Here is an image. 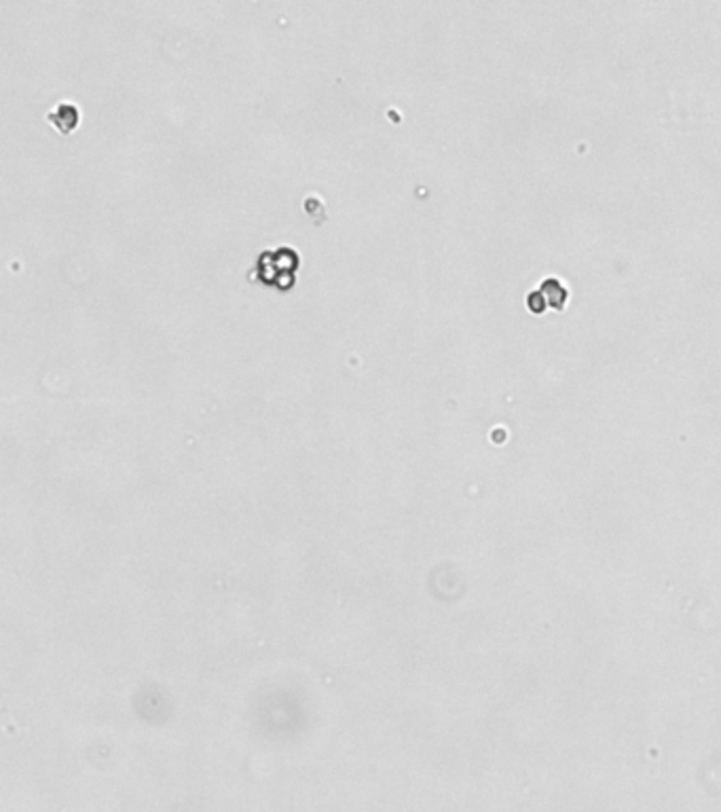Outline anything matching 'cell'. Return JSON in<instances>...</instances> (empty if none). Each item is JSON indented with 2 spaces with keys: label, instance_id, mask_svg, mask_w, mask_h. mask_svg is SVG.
<instances>
[{
  "label": "cell",
  "instance_id": "6da1fadb",
  "mask_svg": "<svg viewBox=\"0 0 721 812\" xmlns=\"http://www.w3.org/2000/svg\"><path fill=\"white\" fill-rule=\"evenodd\" d=\"M298 266V254L292 247H277V250H267L258 256L254 262V273L250 276L252 280L273 286L277 290H290L294 286V273Z\"/></svg>",
  "mask_w": 721,
  "mask_h": 812
},
{
  "label": "cell",
  "instance_id": "7a4b0ae2",
  "mask_svg": "<svg viewBox=\"0 0 721 812\" xmlns=\"http://www.w3.org/2000/svg\"><path fill=\"white\" fill-rule=\"evenodd\" d=\"M47 121L58 125L62 134H70L77 127V123H79V110H77L75 104L62 102L53 112L47 115Z\"/></svg>",
  "mask_w": 721,
  "mask_h": 812
}]
</instances>
